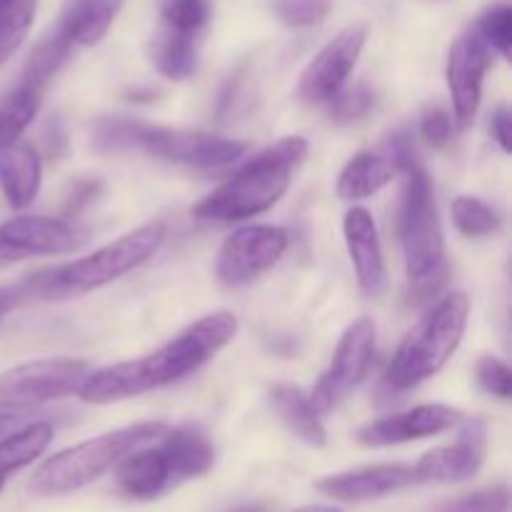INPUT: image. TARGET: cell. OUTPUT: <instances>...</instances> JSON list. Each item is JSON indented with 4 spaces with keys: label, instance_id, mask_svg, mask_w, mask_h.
<instances>
[{
    "label": "cell",
    "instance_id": "1",
    "mask_svg": "<svg viewBox=\"0 0 512 512\" xmlns=\"http://www.w3.org/2000/svg\"><path fill=\"white\" fill-rule=\"evenodd\" d=\"M235 335L238 318L230 310H215L143 358L90 370L80 385L78 398L90 405H108L178 383L208 365L220 350L233 343Z\"/></svg>",
    "mask_w": 512,
    "mask_h": 512
},
{
    "label": "cell",
    "instance_id": "2",
    "mask_svg": "<svg viewBox=\"0 0 512 512\" xmlns=\"http://www.w3.org/2000/svg\"><path fill=\"white\" fill-rule=\"evenodd\" d=\"M308 153V140L288 135L245 160L220 188L195 205V218L240 223L273 208L293 183V173Z\"/></svg>",
    "mask_w": 512,
    "mask_h": 512
},
{
    "label": "cell",
    "instance_id": "3",
    "mask_svg": "<svg viewBox=\"0 0 512 512\" xmlns=\"http://www.w3.org/2000/svg\"><path fill=\"white\" fill-rule=\"evenodd\" d=\"M168 238V225L163 220H150L130 233L120 235L113 243L93 250L85 258L73 260L68 265H58L53 270H43L30 275L18 288L23 295H35L40 300H68L88 295L93 290L115 283L123 275L133 273L143 263H148L160 245Z\"/></svg>",
    "mask_w": 512,
    "mask_h": 512
},
{
    "label": "cell",
    "instance_id": "4",
    "mask_svg": "<svg viewBox=\"0 0 512 512\" xmlns=\"http://www.w3.org/2000/svg\"><path fill=\"white\" fill-rule=\"evenodd\" d=\"M470 320V298L450 293L433 305L398 345L385 370L393 390H413L435 378L458 353Z\"/></svg>",
    "mask_w": 512,
    "mask_h": 512
},
{
    "label": "cell",
    "instance_id": "5",
    "mask_svg": "<svg viewBox=\"0 0 512 512\" xmlns=\"http://www.w3.org/2000/svg\"><path fill=\"white\" fill-rule=\"evenodd\" d=\"M168 430L165 423H135L125 428L110 430V433L95 435L78 445L60 450L50 455L43 465L30 478V493L40 498H60L75 490L88 488L98 478H103L108 470H113L125 455L143 448L150 440L163 438Z\"/></svg>",
    "mask_w": 512,
    "mask_h": 512
},
{
    "label": "cell",
    "instance_id": "6",
    "mask_svg": "<svg viewBox=\"0 0 512 512\" xmlns=\"http://www.w3.org/2000/svg\"><path fill=\"white\" fill-rule=\"evenodd\" d=\"M398 235L405 253L410 283L430 278L445 268L443 223L435 203L430 175L420 163L403 173V193L398 208Z\"/></svg>",
    "mask_w": 512,
    "mask_h": 512
},
{
    "label": "cell",
    "instance_id": "7",
    "mask_svg": "<svg viewBox=\"0 0 512 512\" xmlns=\"http://www.w3.org/2000/svg\"><path fill=\"white\" fill-rule=\"evenodd\" d=\"M90 365L75 358H45L15 365L0 375V408L30 410L50 400L78 395Z\"/></svg>",
    "mask_w": 512,
    "mask_h": 512
},
{
    "label": "cell",
    "instance_id": "8",
    "mask_svg": "<svg viewBox=\"0 0 512 512\" xmlns=\"http://www.w3.org/2000/svg\"><path fill=\"white\" fill-rule=\"evenodd\" d=\"M288 250V233L278 225H243L223 240L215 258V278L223 288H245L273 270Z\"/></svg>",
    "mask_w": 512,
    "mask_h": 512
},
{
    "label": "cell",
    "instance_id": "9",
    "mask_svg": "<svg viewBox=\"0 0 512 512\" xmlns=\"http://www.w3.org/2000/svg\"><path fill=\"white\" fill-rule=\"evenodd\" d=\"M375 358V323L370 318H358L340 335L330 365L320 375L318 385L308 395L310 405L318 415L338 408L355 388L365 380Z\"/></svg>",
    "mask_w": 512,
    "mask_h": 512
},
{
    "label": "cell",
    "instance_id": "10",
    "mask_svg": "<svg viewBox=\"0 0 512 512\" xmlns=\"http://www.w3.org/2000/svg\"><path fill=\"white\" fill-rule=\"evenodd\" d=\"M133 148L165 163L188 165V168H220L243 158L245 143L233 138H220L200 130L160 128V125H135Z\"/></svg>",
    "mask_w": 512,
    "mask_h": 512
},
{
    "label": "cell",
    "instance_id": "11",
    "mask_svg": "<svg viewBox=\"0 0 512 512\" xmlns=\"http://www.w3.org/2000/svg\"><path fill=\"white\" fill-rule=\"evenodd\" d=\"M88 243L75 223L48 215H18L0 225V268L43 255H70Z\"/></svg>",
    "mask_w": 512,
    "mask_h": 512
},
{
    "label": "cell",
    "instance_id": "12",
    "mask_svg": "<svg viewBox=\"0 0 512 512\" xmlns=\"http://www.w3.org/2000/svg\"><path fill=\"white\" fill-rule=\"evenodd\" d=\"M368 43V25L355 23L340 30L325 48L318 50L313 60L305 65L298 80V95L305 103H330L348 83L350 73L358 65Z\"/></svg>",
    "mask_w": 512,
    "mask_h": 512
},
{
    "label": "cell",
    "instance_id": "13",
    "mask_svg": "<svg viewBox=\"0 0 512 512\" xmlns=\"http://www.w3.org/2000/svg\"><path fill=\"white\" fill-rule=\"evenodd\" d=\"M488 458V423L483 418L465 420L450 445L428 450L413 473L418 483H463L483 470Z\"/></svg>",
    "mask_w": 512,
    "mask_h": 512
},
{
    "label": "cell",
    "instance_id": "14",
    "mask_svg": "<svg viewBox=\"0 0 512 512\" xmlns=\"http://www.w3.org/2000/svg\"><path fill=\"white\" fill-rule=\"evenodd\" d=\"M490 48L475 33H465L455 38L448 53V78L450 100H453V115L460 130L470 128L478 115L480 98H483L485 73L490 68Z\"/></svg>",
    "mask_w": 512,
    "mask_h": 512
},
{
    "label": "cell",
    "instance_id": "15",
    "mask_svg": "<svg viewBox=\"0 0 512 512\" xmlns=\"http://www.w3.org/2000/svg\"><path fill=\"white\" fill-rule=\"evenodd\" d=\"M460 423H463L460 410L443 403H428L363 425L358 435H355V440L363 448L378 450L390 448V445L413 443V440L435 438V435L448 433V430H453Z\"/></svg>",
    "mask_w": 512,
    "mask_h": 512
},
{
    "label": "cell",
    "instance_id": "16",
    "mask_svg": "<svg viewBox=\"0 0 512 512\" xmlns=\"http://www.w3.org/2000/svg\"><path fill=\"white\" fill-rule=\"evenodd\" d=\"M413 485H418L413 465L385 463L325 475L315 483V490L335 503H368V500L385 498V495L400 493Z\"/></svg>",
    "mask_w": 512,
    "mask_h": 512
},
{
    "label": "cell",
    "instance_id": "17",
    "mask_svg": "<svg viewBox=\"0 0 512 512\" xmlns=\"http://www.w3.org/2000/svg\"><path fill=\"white\" fill-rule=\"evenodd\" d=\"M343 238L360 290L370 295V298L383 293L388 270H385V255L378 235V225H375L370 210L350 208L345 213Z\"/></svg>",
    "mask_w": 512,
    "mask_h": 512
},
{
    "label": "cell",
    "instance_id": "18",
    "mask_svg": "<svg viewBox=\"0 0 512 512\" xmlns=\"http://www.w3.org/2000/svg\"><path fill=\"white\" fill-rule=\"evenodd\" d=\"M115 485L130 500H155L175 483L163 450L138 448L115 465Z\"/></svg>",
    "mask_w": 512,
    "mask_h": 512
},
{
    "label": "cell",
    "instance_id": "19",
    "mask_svg": "<svg viewBox=\"0 0 512 512\" xmlns=\"http://www.w3.org/2000/svg\"><path fill=\"white\" fill-rule=\"evenodd\" d=\"M168 460L173 483L203 478L215 465V445L198 428H173L163 433L158 445Z\"/></svg>",
    "mask_w": 512,
    "mask_h": 512
},
{
    "label": "cell",
    "instance_id": "20",
    "mask_svg": "<svg viewBox=\"0 0 512 512\" xmlns=\"http://www.w3.org/2000/svg\"><path fill=\"white\" fill-rule=\"evenodd\" d=\"M40 183H43V163L33 145L18 143L0 153V188L10 208H28L38 198Z\"/></svg>",
    "mask_w": 512,
    "mask_h": 512
},
{
    "label": "cell",
    "instance_id": "21",
    "mask_svg": "<svg viewBox=\"0 0 512 512\" xmlns=\"http://www.w3.org/2000/svg\"><path fill=\"white\" fill-rule=\"evenodd\" d=\"M120 10V0H70L63 18L58 23V33L70 45H98L108 35L115 15Z\"/></svg>",
    "mask_w": 512,
    "mask_h": 512
},
{
    "label": "cell",
    "instance_id": "22",
    "mask_svg": "<svg viewBox=\"0 0 512 512\" xmlns=\"http://www.w3.org/2000/svg\"><path fill=\"white\" fill-rule=\"evenodd\" d=\"M270 403H273V410L283 420L285 428L295 438L303 440L305 445H310V448H323L328 443L323 420H320V415L310 405L308 395L298 385H275L270 390Z\"/></svg>",
    "mask_w": 512,
    "mask_h": 512
},
{
    "label": "cell",
    "instance_id": "23",
    "mask_svg": "<svg viewBox=\"0 0 512 512\" xmlns=\"http://www.w3.org/2000/svg\"><path fill=\"white\" fill-rule=\"evenodd\" d=\"M395 168L385 153H373V150H363V153L353 155L348 163L343 165L338 175L335 190L343 200H365L373 198L375 193L393 183Z\"/></svg>",
    "mask_w": 512,
    "mask_h": 512
},
{
    "label": "cell",
    "instance_id": "24",
    "mask_svg": "<svg viewBox=\"0 0 512 512\" xmlns=\"http://www.w3.org/2000/svg\"><path fill=\"white\" fill-rule=\"evenodd\" d=\"M53 443V428L43 420L28 423L0 438V493L8 480L23 468L33 465Z\"/></svg>",
    "mask_w": 512,
    "mask_h": 512
},
{
    "label": "cell",
    "instance_id": "25",
    "mask_svg": "<svg viewBox=\"0 0 512 512\" xmlns=\"http://www.w3.org/2000/svg\"><path fill=\"white\" fill-rule=\"evenodd\" d=\"M43 105V90L20 83L18 88L0 95V153L20 143L25 130L38 118Z\"/></svg>",
    "mask_w": 512,
    "mask_h": 512
},
{
    "label": "cell",
    "instance_id": "26",
    "mask_svg": "<svg viewBox=\"0 0 512 512\" xmlns=\"http://www.w3.org/2000/svg\"><path fill=\"white\" fill-rule=\"evenodd\" d=\"M200 40L183 38L160 28L150 43V60L155 70L170 80H185L198 70Z\"/></svg>",
    "mask_w": 512,
    "mask_h": 512
},
{
    "label": "cell",
    "instance_id": "27",
    "mask_svg": "<svg viewBox=\"0 0 512 512\" xmlns=\"http://www.w3.org/2000/svg\"><path fill=\"white\" fill-rule=\"evenodd\" d=\"M213 18L210 0H160V28L200 40Z\"/></svg>",
    "mask_w": 512,
    "mask_h": 512
},
{
    "label": "cell",
    "instance_id": "28",
    "mask_svg": "<svg viewBox=\"0 0 512 512\" xmlns=\"http://www.w3.org/2000/svg\"><path fill=\"white\" fill-rule=\"evenodd\" d=\"M35 13H38V0H0V68L25 43Z\"/></svg>",
    "mask_w": 512,
    "mask_h": 512
},
{
    "label": "cell",
    "instance_id": "29",
    "mask_svg": "<svg viewBox=\"0 0 512 512\" xmlns=\"http://www.w3.org/2000/svg\"><path fill=\"white\" fill-rule=\"evenodd\" d=\"M70 53H73V45H70L58 30L48 33L38 45H35L30 58L25 60L23 83L43 90V85L68 63Z\"/></svg>",
    "mask_w": 512,
    "mask_h": 512
},
{
    "label": "cell",
    "instance_id": "30",
    "mask_svg": "<svg viewBox=\"0 0 512 512\" xmlns=\"http://www.w3.org/2000/svg\"><path fill=\"white\" fill-rule=\"evenodd\" d=\"M453 223L465 238H485L500 230V218L488 203L473 195H460L453 203Z\"/></svg>",
    "mask_w": 512,
    "mask_h": 512
},
{
    "label": "cell",
    "instance_id": "31",
    "mask_svg": "<svg viewBox=\"0 0 512 512\" xmlns=\"http://www.w3.org/2000/svg\"><path fill=\"white\" fill-rule=\"evenodd\" d=\"M475 35L490 48V53H500V58H510L512 43V10L508 3H498L485 10L478 20Z\"/></svg>",
    "mask_w": 512,
    "mask_h": 512
},
{
    "label": "cell",
    "instance_id": "32",
    "mask_svg": "<svg viewBox=\"0 0 512 512\" xmlns=\"http://www.w3.org/2000/svg\"><path fill=\"white\" fill-rule=\"evenodd\" d=\"M373 105H375L373 90H370L365 83H358L353 85V88L340 90V93L328 103V113L335 123L348 125V123H358V120H363L365 115L373 110Z\"/></svg>",
    "mask_w": 512,
    "mask_h": 512
},
{
    "label": "cell",
    "instance_id": "33",
    "mask_svg": "<svg viewBox=\"0 0 512 512\" xmlns=\"http://www.w3.org/2000/svg\"><path fill=\"white\" fill-rule=\"evenodd\" d=\"M333 0H273V10L288 28H310L328 15Z\"/></svg>",
    "mask_w": 512,
    "mask_h": 512
},
{
    "label": "cell",
    "instance_id": "34",
    "mask_svg": "<svg viewBox=\"0 0 512 512\" xmlns=\"http://www.w3.org/2000/svg\"><path fill=\"white\" fill-rule=\"evenodd\" d=\"M510 510V490L505 485H493V488L475 490V493L463 495L453 500L438 512H508Z\"/></svg>",
    "mask_w": 512,
    "mask_h": 512
},
{
    "label": "cell",
    "instance_id": "35",
    "mask_svg": "<svg viewBox=\"0 0 512 512\" xmlns=\"http://www.w3.org/2000/svg\"><path fill=\"white\" fill-rule=\"evenodd\" d=\"M475 378H478L480 388L485 393L495 395L500 400H510L512 395V370L500 358L485 355L480 358L478 368H475Z\"/></svg>",
    "mask_w": 512,
    "mask_h": 512
},
{
    "label": "cell",
    "instance_id": "36",
    "mask_svg": "<svg viewBox=\"0 0 512 512\" xmlns=\"http://www.w3.org/2000/svg\"><path fill=\"white\" fill-rule=\"evenodd\" d=\"M420 133L428 140L433 148H445L450 143V135H453V118L445 108L440 105H433L423 113V120H420Z\"/></svg>",
    "mask_w": 512,
    "mask_h": 512
},
{
    "label": "cell",
    "instance_id": "37",
    "mask_svg": "<svg viewBox=\"0 0 512 512\" xmlns=\"http://www.w3.org/2000/svg\"><path fill=\"white\" fill-rule=\"evenodd\" d=\"M490 133H493V140L500 145L503 153H510L512 150V113L508 105H498L493 113V120H490Z\"/></svg>",
    "mask_w": 512,
    "mask_h": 512
},
{
    "label": "cell",
    "instance_id": "38",
    "mask_svg": "<svg viewBox=\"0 0 512 512\" xmlns=\"http://www.w3.org/2000/svg\"><path fill=\"white\" fill-rule=\"evenodd\" d=\"M23 418H25V410L0 408V438H5V435L13 433V430L23 428Z\"/></svg>",
    "mask_w": 512,
    "mask_h": 512
},
{
    "label": "cell",
    "instance_id": "39",
    "mask_svg": "<svg viewBox=\"0 0 512 512\" xmlns=\"http://www.w3.org/2000/svg\"><path fill=\"white\" fill-rule=\"evenodd\" d=\"M20 293L18 288H10V285H0V320L10 313V310L18 305Z\"/></svg>",
    "mask_w": 512,
    "mask_h": 512
},
{
    "label": "cell",
    "instance_id": "40",
    "mask_svg": "<svg viewBox=\"0 0 512 512\" xmlns=\"http://www.w3.org/2000/svg\"><path fill=\"white\" fill-rule=\"evenodd\" d=\"M293 512H343V510L335 508V505H303V508Z\"/></svg>",
    "mask_w": 512,
    "mask_h": 512
},
{
    "label": "cell",
    "instance_id": "41",
    "mask_svg": "<svg viewBox=\"0 0 512 512\" xmlns=\"http://www.w3.org/2000/svg\"><path fill=\"white\" fill-rule=\"evenodd\" d=\"M230 512H270L265 505H240V508H233Z\"/></svg>",
    "mask_w": 512,
    "mask_h": 512
}]
</instances>
